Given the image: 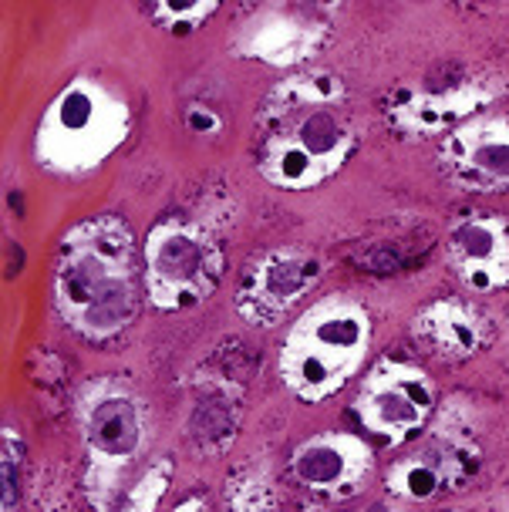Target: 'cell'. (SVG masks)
Returning <instances> with one entry per match:
<instances>
[{"label": "cell", "instance_id": "obj_1", "mask_svg": "<svg viewBox=\"0 0 509 512\" xmlns=\"http://www.w3.org/2000/svg\"><path fill=\"white\" fill-rule=\"evenodd\" d=\"M142 263L118 216H95L65 236L54 263V304L85 341L129 331L142 307Z\"/></svg>", "mask_w": 509, "mask_h": 512}, {"label": "cell", "instance_id": "obj_2", "mask_svg": "<svg viewBox=\"0 0 509 512\" xmlns=\"http://www.w3.org/2000/svg\"><path fill=\"white\" fill-rule=\"evenodd\" d=\"M358 135L334 78L284 81L267 105L260 169L280 189H314L351 159Z\"/></svg>", "mask_w": 509, "mask_h": 512}, {"label": "cell", "instance_id": "obj_3", "mask_svg": "<svg viewBox=\"0 0 509 512\" xmlns=\"http://www.w3.org/2000/svg\"><path fill=\"white\" fill-rule=\"evenodd\" d=\"M371 314L358 300L334 294L317 300L290 324L280 347V378L307 405H321L365 368Z\"/></svg>", "mask_w": 509, "mask_h": 512}, {"label": "cell", "instance_id": "obj_4", "mask_svg": "<svg viewBox=\"0 0 509 512\" xmlns=\"http://www.w3.org/2000/svg\"><path fill=\"white\" fill-rule=\"evenodd\" d=\"M223 277V250L186 219H162L145 240L142 287L159 310H186L206 300Z\"/></svg>", "mask_w": 509, "mask_h": 512}, {"label": "cell", "instance_id": "obj_5", "mask_svg": "<svg viewBox=\"0 0 509 512\" xmlns=\"http://www.w3.org/2000/svg\"><path fill=\"white\" fill-rule=\"evenodd\" d=\"M354 411L368 435L388 445H405L429 425L435 411V384L415 364L385 358L365 374Z\"/></svg>", "mask_w": 509, "mask_h": 512}, {"label": "cell", "instance_id": "obj_6", "mask_svg": "<svg viewBox=\"0 0 509 512\" xmlns=\"http://www.w3.org/2000/svg\"><path fill=\"white\" fill-rule=\"evenodd\" d=\"M321 260L304 250H270L247 270L240 283L236 307L257 327L280 324L290 310L311 297V290L321 280Z\"/></svg>", "mask_w": 509, "mask_h": 512}, {"label": "cell", "instance_id": "obj_7", "mask_svg": "<svg viewBox=\"0 0 509 512\" xmlns=\"http://www.w3.org/2000/svg\"><path fill=\"white\" fill-rule=\"evenodd\" d=\"M290 472L297 486L317 496H358L375 472V448L354 432H324L307 438L290 455Z\"/></svg>", "mask_w": 509, "mask_h": 512}, {"label": "cell", "instance_id": "obj_8", "mask_svg": "<svg viewBox=\"0 0 509 512\" xmlns=\"http://www.w3.org/2000/svg\"><path fill=\"white\" fill-rule=\"evenodd\" d=\"M442 162L469 189H509V118L479 115L456 125Z\"/></svg>", "mask_w": 509, "mask_h": 512}, {"label": "cell", "instance_id": "obj_9", "mask_svg": "<svg viewBox=\"0 0 509 512\" xmlns=\"http://www.w3.org/2000/svg\"><path fill=\"white\" fill-rule=\"evenodd\" d=\"M449 256L462 283L479 294L509 287V219L466 216L449 233Z\"/></svg>", "mask_w": 509, "mask_h": 512}, {"label": "cell", "instance_id": "obj_10", "mask_svg": "<svg viewBox=\"0 0 509 512\" xmlns=\"http://www.w3.org/2000/svg\"><path fill=\"white\" fill-rule=\"evenodd\" d=\"M85 445L102 472H118L132 465L142 445V415L135 398L125 391L98 395L85 415Z\"/></svg>", "mask_w": 509, "mask_h": 512}, {"label": "cell", "instance_id": "obj_11", "mask_svg": "<svg viewBox=\"0 0 509 512\" xmlns=\"http://www.w3.org/2000/svg\"><path fill=\"white\" fill-rule=\"evenodd\" d=\"M415 337L442 361H466L489 341V324L466 300H435L415 317Z\"/></svg>", "mask_w": 509, "mask_h": 512}, {"label": "cell", "instance_id": "obj_12", "mask_svg": "<svg viewBox=\"0 0 509 512\" xmlns=\"http://www.w3.org/2000/svg\"><path fill=\"white\" fill-rule=\"evenodd\" d=\"M469 465V452H462L456 445H422L418 452H408L405 459H398L388 469L385 486L392 496L405 502H429L442 489H449L452 482H459L469 472Z\"/></svg>", "mask_w": 509, "mask_h": 512}, {"label": "cell", "instance_id": "obj_13", "mask_svg": "<svg viewBox=\"0 0 509 512\" xmlns=\"http://www.w3.org/2000/svg\"><path fill=\"white\" fill-rule=\"evenodd\" d=\"M189 125H193L196 132H216V128H220V118L209 115L206 108H203V112H199V108H193V112H189Z\"/></svg>", "mask_w": 509, "mask_h": 512}, {"label": "cell", "instance_id": "obj_14", "mask_svg": "<svg viewBox=\"0 0 509 512\" xmlns=\"http://www.w3.org/2000/svg\"><path fill=\"white\" fill-rule=\"evenodd\" d=\"M176 512H209V502L206 499H186Z\"/></svg>", "mask_w": 509, "mask_h": 512}]
</instances>
